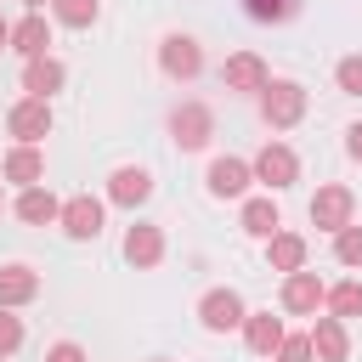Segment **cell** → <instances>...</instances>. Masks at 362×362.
<instances>
[{"label":"cell","mask_w":362,"mask_h":362,"mask_svg":"<svg viewBox=\"0 0 362 362\" xmlns=\"http://www.w3.org/2000/svg\"><path fill=\"white\" fill-rule=\"evenodd\" d=\"M305 0H243V17L249 23H288Z\"/></svg>","instance_id":"obj_25"},{"label":"cell","mask_w":362,"mask_h":362,"mask_svg":"<svg viewBox=\"0 0 362 362\" xmlns=\"http://www.w3.org/2000/svg\"><path fill=\"white\" fill-rule=\"evenodd\" d=\"M51 17L62 28H90L102 17V0H51Z\"/></svg>","instance_id":"obj_24"},{"label":"cell","mask_w":362,"mask_h":362,"mask_svg":"<svg viewBox=\"0 0 362 362\" xmlns=\"http://www.w3.org/2000/svg\"><path fill=\"white\" fill-rule=\"evenodd\" d=\"M34 294H40V272L23 266V260H6V266H0V305L17 311V305H28Z\"/></svg>","instance_id":"obj_20"},{"label":"cell","mask_w":362,"mask_h":362,"mask_svg":"<svg viewBox=\"0 0 362 362\" xmlns=\"http://www.w3.org/2000/svg\"><path fill=\"white\" fill-rule=\"evenodd\" d=\"M334 260L351 266V272H362V226H356V221L334 232Z\"/></svg>","instance_id":"obj_26"},{"label":"cell","mask_w":362,"mask_h":362,"mask_svg":"<svg viewBox=\"0 0 362 362\" xmlns=\"http://www.w3.org/2000/svg\"><path fill=\"white\" fill-rule=\"evenodd\" d=\"M0 181H17V187H34V181H45V153H40L34 141H17V147L0 158Z\"/></svg>","instance_id":"obj_18"},{"label":"cell","mask_w":362,"mask_h":362,"mask_svg":"<svg viewBox=\"0 0 362 362\" xmlns=\"http://www.w3.org/2000/svg\"><path fill=\"white\" fill-rule=\"evenodd\" d=\"M57 209H62V198L51 192V187H23L17 192V204H11V215L23 221V226H57Z\"/></svg>","instance_id":"obj_17"},{"label":"cell","mask_w":362,"mask_h":362,"mask_svg":"<svg viewBox=\"0 0 362 362\" xmlns=\"http://www.w3.org/2000/svg\"><path fill=\"white\" fill-rule=\"evenodd\" d=\"M345 153H351V164H362V119L345 124Z\"/></svg>","instance_id":"obj_31"},{"label":"cell","mask_w":362,"mask_h":362,"mask_svg":"<svg viewBox=\"0 0 362 362\" xmlns=\"http://www.w3.org/2000/svg\"><path fill=\"white\" fill-rule=\"evenodd\" d=\"M158 68H164V79L192 85V79L204 74V45H198L192 34H164V40H158Z\"/></svg>","instance_id":"obj_7"},{"label":"cell","mask_w":362,"mask_h":362,"mask_svg":"<svg viewBox=\"0 0 362 362\" xmlns=\"http://www.w3.org/2000/svg\"><path fill=\"white\" fill-rule=\"evenodd\" d=\"M305 215H311V226L317 232H339V226H351L356 221V192L345 187V181H328V187H317L311 192V204H305Z\"/></svg>","instance_id":"obj_3"},{"label":"cell","mask_w":362,"mask_h":362,"mask_svg":"<svg viewBox=\"0 0 362 362\" xmlns=\"http://www.w3.org/2000/svg\"><path fill=\"white\" fill-rule=\"evenodd\" d=\"M6 45H11V23L0 17V51H6Z\"/></svg>","instance_id":"obj_32"},{"label":"cell","mask_w":362,"mask_h":362,"mask_svg":"<svg viewBox=\"0 0 362 362\" xmlns=\"http://www.w3.org/2000/svg\"><path fill=\"white\" fill-rule=\"evenodd\" d=\"M266 79H272V68H266V57H260V51H232V57L221 62V85H226V90L255 96Z\"/></svg>","instance_id":"obj_11"},{"label":"cell","mask_w":362,"mask_h":362,"mask_svg":"<svg viewBox=\"0 0 362 362\" xmlns=\"http://www.w3.org/2000/svg\"><path fill=\"white\" fill-rule=\"evenodd\" d=\"M119 255H124L136 272H153V266L164 260V232H158L153 221H136V226H124V243H119Z\"/></svg>","instance_id":"obj_12"},{"label":"cell","mask_w":362,"mask_h":362,"mask_svg":"<svg viewBox=\"0 0 362 362\" xmlns=\"http://www.w3.org/2000/svg\"><path fill=\"white\" fill-rule=\"evenodd\" d=\"M62 85H68L62 57H51V51H45V57H28V62H23V96H45V102H51Z\"/></svg>","instance_id":"obj_16"},{"label":"cell","mask_w":362,"mask_h":362,"mask_svg":"<svg viewBox=\"0 0 362 362\" xmlns=\"http://www.w3.org/2000/svg\"><path fill=\"white\" fill-rule=\"evenodd\" d=\"M204 187H209V198H249L255 170H249V158H238V153H215V158L204 164Z\"/></svg>","instance_id":"obj_8"},{"label":"cell","mask_w":362,"mask_h":362,"mask_svg":"<svg viewBox=\"0 0 362 362\" xmlns=\"http://www.w3.org/2000/svg\"><path fill=\"white\" fill-rule=\"evenodd\" d=\"M305 334H311V351H317V362H351V334H345V322H339V317L317 311Z\"/></svg>","instance_id":"obj_14"},{"label":"cell","mask_w":362,"mask_h":362,"mask_svg":"<svg viewBox=\"0 0 362 362\" xmlns=\"http://www.w3.org/2000/svg\"><path fill=\"white\" fill-rule=\"evenodd\" d=\"M153 198V175L141 170V164H119L113 175H107V204H119V209H141Z\"/></svg>","instance_id":"obj_13"},{"label":"cell","mask_w":362,"mask_h":362,"mask_svg":"<svg viewBox=\"0 0 362 362\" xmlns=\"http://www.w3.org/2000/svg\"><path fill=\"white\" fill-rule=\"evenodd\" d=\"M255 102H260V119H266L272 130H294V124L305 119V85H300V79H266V85L255 90Z\"/></svg>","instance_id":"obj_1"},{"label":"cell","mask_w":362,"mask_h":362,"mask_svg":"<svg viewBox=\"0 0 362 362\" xmlns=\"http://www.w3.org/2000/svg\"><path fill=\"white\" fill-rule=\"evenodd\" d=\"M45 362H90V356L79 339H57V345H45Z\"/></svg>","instance_id":"obj_30"},{"label":"cell","mask_w":362,"mask_h":362,"mask_svg":"<svg viewBox=\"0 0 362 362\" xmlns=\"http://www.w3.org/2000/svg\"><path fill=\"white\" fill-rule=\"evenodd\" d=\"M238 226L249 232V238H272L277 226H283V209H277V198L272 192H255V198H243V209H238Z\"/></svg>","instance_id":"obj_19"},{"label":"cell","mask_w":362,"mask_h":362,"mask_svg":"<svg viewBox=\"0 0 362 362\" xmlns=\"http://www.w3.org/2000/svg\"><path fill=\"white\" fill-rule=\"evenodd\" d=\"M0 209H6V192H0Z\"/></svg>","instance_id":"obj_34"},{"label":"cell","mask_w":362,"mask_h":362,"mask_svg":"<svg viewBox=\"0 0 362 362\" xmlns=\"http://www.w3.org/2000/svg\"><path fill=\"white\" fill-rule=\"evenodd\" d=\"M6 130H11L17 141H34V147H40V141L51 136V102H45V96H17L11 113H6Z\"/></svg>","instance_id":"obj_10"},{"label":"cell","mask_w":362,"mask_h":362,"mask_svg":"<svg viewBox=\"0 0 362 362\" xmlns=\"http://www.w3.org/2000/svg\"><path fill=\"white\" fill-rule=\"evenodd\" d=\"M6 51H17L23 62H28V57H45V51H51V17H45V11H23V17L11 23V45H6Z\"/></svg>","instance_id":"obj_15"},{"label":"cell","mask_w":362,"mask_h":362,"mask_svg":"<svg viewBox=\"0 0 362 362\" xmlns=\"http://www.w3.org/2000/svg\"><path fill=\"white\" fill-rule=\"evenodd\" d=\"M305 255H311V249H305L300 232H283V226H277V232L266 238V266H272V272H300Z\"/></svg>","instance_id":"obj_22"},{"label":"cell","mask_w":362,"mask_h":362,"mask_svg":"<svg viewBox=\"0 0 362 362\" xmlns=\"http://www.w3.org/2000/svg\"><path fill=\"white\" fill-rule=\"evenodd\" d=\"M334 85H339L345 96H362V51H351V57L334 62Z\"/></svg>","instance_id":"obj_28"},{"label":"cell","mask_w":362,"mask_h":362,"mask_svg":"<svg viewBox=\"0 0 362 362\" xmlns=\"http://www.w3.org/2000/svg\"><path fill=\"white\" fill-rule=\"evenodd\" d=\"M322 311H328V317H339V322L362 317V277H339V283H328Z\"/></svg>","instance_id":"obj_23"},{"label":"cell","mask_w":362,"mask_h":362,"mask_svg":"<svg viewBox=\"0 0 362 362\" xmlns=\"http://www.w3.org/2000/svg\"><path fill=\"white\" fill-rule=\"evenodd\" d=\"M322 294H328V283H322L311 266H300V272H283L277 305H283L288 317H317V311H322Z\"/></svg>","instance_id":"obj_9"},{"label":"cell","mask_w":362,"mask_h":362,"mask_svg":"<svg viewBox=\"0 0 362 362\" xmlns=\"http://www.w3.org/2000/svg\"><path fill=\"white\" fill-rule=\"evenodd\" d=\"M209 136H215V107L209 102H175L170 107V141L181 147V153H204L209 147Z\"/></svg>","instance_id":"obj_2"},{"label":"cell","mask_w":362,"mask_h":362,"mask_svg":"<svg viewBox=\"0 0 362 362\" xmlns=\"http://www.w3.org/2000/svg\"><path fill=\"white\" fill-rule=\"evenodd\" d=\"M17 345H23V317H17L11 305H0V362H6Z\"/></svg>","instance_id":"obj_29"},{"label":"cell","mask_w":362,"mask_h":362,"mask_svg":"<svg viewBox=\"0 0 362 362\" xmlns=\"http://www.w3.org/2000/svg\"><path fill=\"white\" fill-rule=\"evenodd\" d=\"M45 6H51V0H23V11H45Z\"/></svg>","instance_id":"obj_33"},{"label":"cell","mask_w":362,"mask_h":362,"mask_svg":"<svg viewBox=\"0 0 362 362\" xmlns=\"http://www.w3.org/2000/svg\"><path fill=\"white\" fill-rule=\"evenodd\" d=\"M272 362H317L311 334H283V339H277V351H272Z\"/></svg>","instance_id":"obj_27"},{"label":"cell","mask_w":362,"mask_h":362,"mask_svg":"<svg viewBox=\"0 0 362 362\" xmlns=\"http://www.w3.org/2000/svg\"><path fill=\"white\" fill-rule=\"evenodd\" d=\"M153 362H170V356H153Z\"/></svg>","instance_id":"obj_35"},{"label":"cell","mask_w":362,"mask_h":362,"mask_svg":"<svg viewBox=\"0 0 362 362\" xmlns=\"http://www.w3.org/2000/svg\"><path fill=\"white\" fill-rule=\"evenodd\" d=\"M238 334H243V345H249L255 356H272V351H277V339H283L288 328H283V317H272V311H249Z\"/></svg>","instance_id":"obj_21"},{"label":"cell","mask_w":362,"mask_h":362,"mask_svg":"<svg viewBox=\"0 0 362 362\" xmlns=\"http://www.w3.org/2000/svg\"><path fill=\"white\" fill-rule=\"evenodd\" d=\"M249 170H255V181H260L266 192H283V187L300 181V153H294L288 141H266V147L249 158Z\"/></svg>","instance_id":"obj_5"},{"label":"cell","mask_w":362,"mask_h":362,"mask_svg":"<svg viewBox=\"0 0 362 362\" xmlns=\"http://www.w3.org/2000/svg\"><path fill=\"white\" fill-rule=\"evenodd\" d=\"M102 221H107V198H90V192L62 198V209H57V226H62L74 243H96V238H102Z\"/></svg>","instance_id":"obj_4"},{"label":"cell","mask_w":362,"mask_h":362,"mask_svg":"<svg viewBox=\"0 0 362 362\" xmlns=\"http://www.w3.org/2000/svg\"><path fill=\"white\" fill-rule=\"evenodd\" d=\"M243 317H249V305H243V294H238L232 283H221V288H209V294L198 300V322H204V334H238Z\"/></svg>","instance_id":"obj_6"}]
</instances>
